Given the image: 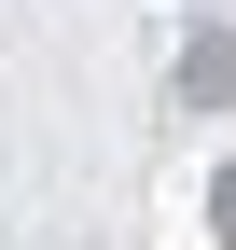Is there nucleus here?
<instances>
[{"mask_svg":"<svg viewBox=\"0 0 236 250\" xmlns=\"http://www.w3.org/2000/svg\"><path fill=\"white\" fill-rule=\"evenodd\" d=\"M181 98H209V111L236 98V42H222V28H209V42H195V56H181Z\"/></svg>","mask_w":236,"mask_h":250,"instance_id":"1","label":"nucleus"},{"mask_svg":"<svg viewBox=\"0 0 236 250\" xmlns=\"http://www.w3.org/2000/svg\"><path fill=\"white\" fill-rule=\"evenodd\" d=\"M209 223H222V236H236V167H222V195H209Z\"/></svg>","mask_w":236,"mask_h":250,"instance_id":"2","label":"nucleus"}]
</instances>
